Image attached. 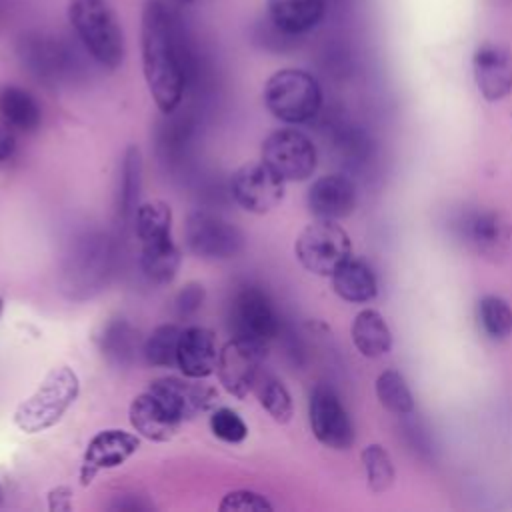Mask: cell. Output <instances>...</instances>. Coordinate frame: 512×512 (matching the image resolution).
Segmentation results:
<instances>
[{
    "label": "cell",
    "mask_w": 512,
    "mask_h": 512,
    "mask_svg": "<svg viewBox=\"0 0 512 512\" xmlns=\"http://www.w3.org/2000/svg\"><path fill=\"white\" fill-rule=\"evenodd\" d=\"M140 50L148 92L160 112L172 114L182 102L194 54L178 14L162 0H148L142 8Z\"/></svg>",
    "instance_id": "1"
},
{
    "label": "cell",
    "mask_w": 512,
    "mask_h": 512,
    "mask_svg": "<svg viewBox=\"0 0 512 512\" xmlns=\"http://www.w3.org/2000/svg\"><path fill=\"white\" fill-rule=\"evenodd\" d=\"M66 14L76 38L96 64L106 70L122 66L124 34L108 0H68Z\"/></svg>",
    "instance_id": "2"
},
{
    "label": "cell",
    "mask_w": 512,
    "mask_h": 512,
    "mask_svg": "<svg viewBox=\"0 0 512 512\" xmlns=\"http://www.w3.org/2000/svg\"><path fill=\"white\" fill-rule=\"evenodd\" d=\"M114 246L106 234L88 232L72 240L60 270V290L72 300L98 294L112 272Z\"/></svg>",
    "instance_id": "3"
},
{
    "label": "cell",
    "mask_w": 512,
    "mask_h": 512,
    "mask_svg": "<svg viewBox=\"0 0 512 512\" xmlns=\"http://www.w3.org/2000/svg\"><path fill=\"white\" fill-rule=\"evenodd\" d=\"M80 392L78 374L70 366H56L40 380L36 390L24 398L12 414L18 430L38 434L62 420Z\"/></svg>",
    "instance_id": "4"
},
{
    "label": "cell",
    "mask_w": 512,
    "mask_h": 512,
    "mask_svg": "<svg viewBox=\"0 0 512 512\" xmlns=\"http://www.w3.org/2000/svg\"><path fill=\"white\" fill-rule=\"evenodd\" d=\"M268 112L286 124L312 120L322 108V88L318 80L298 68L276 70L262 90Z\"/></svg>",
    "instance_id": "5"
},
{
    "label": "cell",
    "mask_w": 512,
    "mask_h": 512,
    "mask_svg": "<svg viewBox=\"0 0 512 512\" xmlns=\"http://www.w3.org/2000/svg\"><path fill=\"white\" fill-rule=\"evenodd\" d=\"M298 262L316 276H332L352 254V244L334 220H314L296 238Z\"/></svg>",
    "instance_id": "6"
},
{
    "label": "cell",
    "mask_w": 512,
    "mask_h": 512,
    "mask_svg": "<svg viewBox=\"0 0 512 512\" xmlns=\"http://www.w3.org/2000/svg\"><path fill=\"white\" fill-rule=\"evenodd\" d=\"M186 248L202 260H230L244 250L242 230L208 210H194L184 224Z\"/></svg>",
    "instance_id": "7"
},
{
    "label": "cell",
    "mask_w": 512,
    "mask_h": 512,
    "mask_svg": "<svg viewBox=\"0 0 512 512\" xmlns=\"http://www.w3.org/2000/svg\"><path fill=\"white\" fill-rule=\"evenodd\" d=\"M228 326L234 338L266 346L278 332V314L270 296L260 286H240L228 308Z\"/></svg>",
    "instance_id": "8"
},
{
    "label": "cell",
    "mask_w": 512,
    "mask_h": 512,
    "mask_svg": "<svg viewBox=\"0 0 512 512\" xmlns=\"http://www.w3.org/2000/svg\"><path fill=\"white\" fill-rule=\"evenodd\" d=\"M316 148L312 140L296 128H280L262 142V162L284 182H300L316 170Z\"/></svg>",
    "instance_id": "9"
},
{
    "label": "cell",
    "mask_w": 512,
    "mask_h": 512,
    "mask_svg": "<svg viewBox=\"0 0 512 512\" xmlns=\"http://www.w3.org/2000/svg\"><path fill=\"white\" fill-rule=\"evenodd\" d=\"M232 198L252 214L274 210L284 198V180L262 160L242 164L230 180Z\"/></svg>",
    "instance_id": "10"
},
{
    "label": "cell",
    "mask_w": 512,
    "mask_h": 512,
    "mask_svg": "<svg viewBox=\"0 0 512 512\" xmlns=\"http://www.w3.org/2000/svg\"><path fill=\"white\" fill-rule=\"evenodd\" d=\"M264 352L266 346L232 336L218 352L216 362V376L222 388L236 398H244L250 390H254L260 378Z\"/></svg>",
    "instance_id": "11"
},
{
    "label": "cell",
    "mask_w": 512,
    "mask_h": 512,
    "mask_svg": "<svg viewBox=\"0 0 512 512\" xmlns=\"http://www.w3.org/2000/svg\"><path fill=\"white\" fill-rule=\"evenodd\" d=\"M308 418L312 434L320 444L334 450H346L354 442V426L338 394L330 386L318 384L312 390Z\"/></svg>",
    "instance_id": "12"
},
{
    "label": "cell",
    "mask_w": 512,
    "mask_h": 512,
    "mask_svg": "<svg viewBox=\"0 0 512 512\" xmlns=\"http://www.w3.org/2000/svg\"><path fill=\"white\" fill-rule=\"evenodd\" d=\"M18 58L44 84L60 82L70 70L68 46L46 32H26L18 38Z\"/></svg>",
    "instance_id": "13"
},
{
    "label": "cell",
    "mask_w": 512,
    "mask_h": 512,
    "mask_svg": "<svg viewBox=\"0 0 512 512\" xmlns=\"http://www.w3.org/2000/svg\"><path fill=\"white\" fill-rule=\"evenodd\" d=\"M148 392H152L180 422L192 420L206 412L216 400V390L202 384L200 378H178L162 376L150 382Z\"/></svg>",
    "instance_id": "14"
},
{
    "label": "cell",
    "mask_w": 512,
    "mask_h": 512,
    "mask_svg": "<svg viewBox=\"0 0 512 512\" xmlns=\"http://www.w3.org/2000/svg\"><path fill=\"white\" fill-rule=\"evenodd\" d=\"M138 448H140L138 434L126 432L122 428H106L96 432L84 450V458L80 466V482L88 486L100 470L122 466L132 454H136Z\"/></svg>",
    "instance_id": "15"
},
{
    "label": "cell",
    "mask_w": 512,
    "mask_h": 512,
    "mask_svg": "<svg viewBox=\"0 0 512 512\" xmlns=\"http://www.w3.org/2000/svg\"><path fill=\"white\" fill-rule=\"evenodd\" d=\"M474 80L488 102L506 98L512 92V54L508 48L484 42L472 56Z\"/></svg>",
    "instance_id": "16"
},
{
    "label": "cell",
    "mask_w": 512,
    "mask_h": 512,
    "mask_svg": "<svg viewBox=\"0 0 512 512\" xmlns=\"http://www.w3.org/2000/svg\"><path fill=\"white\" fill-rule=\"evenodd\" d=\"M464 242L482 258L496 260L502 258L510 242L508 222L492 210H474L468 212L458 222Z\"/></svg>",
    "instance_id": "17"
},
{
    "label": "cell",
    "mask_w": 512,
    "mask_h": 512,
    "mask_svg": "<svg viewBox=\"0 0 512 512\" xmlns=\"http://www.w3.org/2000/svg\"><path fill=\"white\" fill-rule=\"evenodd\" d=\"M356 186L350 178L342 174L320 176L308 190L306 204L314 218L318 220H342L350 216L356 208Z\"/></svg>",
    "instance_id": "18"
},
{
    "label": "cell",
    "mask_w": 512,
    "mask_h": 512,
    "mask_svg": "<svg viewBox=\"0 0 512 512\" xmlns=\"http://www.w3.org/2000/svg\"><path fill=\"white\" fill-rule=\"evenodd\" d=\"M216 336L204 326L182 328L176 352V366L188 378H206L216 372Z\"/></svg>",
    "instance_id": "19"
},
{
    "label": "cell",
    "mask_w": 512,
    "mask_h": 512,
    "mask_svg": "<svg viewBox=\"0 0 512 512\" xmlns=\"http://www.w3.org/2000/svg\"><path fill=\"white\" fill-rule=\"evenodd\" d=\"M128 418L134 432L150 442H168L176 436L180 420L152 394H138L128 408Z\"/></svg>",
    "instance_id": "20"
},
{
    "label": "cell",
    "mask_w": 512,
    "mask_h": 512,
    "mask_svg": "<svg viewBox=\"0 0 512 512\" xmlns=\"http://www.w3.org/2000/svg\"><path fill=\"white\" fill-rule=\"evenodd\" d=\"M326 14V0H266L270 24L288 36H302L314 30Z\"/></svg>",
    "instance_id": "21"
},
{
    "label": "cell",
    "mask_w": 512,
    "mask_h": 512,
    "mask_svg": "<svg viewBox=\"0 0 512 512\" xmlns=\"http://www.w3.org/2000/svg\"><path fill=\"white\" fill-rule=\"evenodd\" d=\"M96 344L110 366L128 368L136 360L138 332L126 318L114 316L102 324Z\"/></svg>",
    "instance_id": "22"
},
{
    "label": "cell",
    "mask_w": 512,
    "mask_h": 512,
    "mask_svg": "<svg viewBox=\"0 0 512 512\" xmlns=\"http://www.w3.org/2000/svg\"><path fill=\"white\" fill-rule=\"evenodd\" d=\"M140 186H142V156L136 146H128L120 166L118 194H116V212L122 226L134 222V214L140 204Z\"/></svg>",
    "instance_id": "23"
},
{
    "label": "cell",
    "mask_w": 512,
    "mask_h": 512,
    "mask_svg": "<svg viewBox=\"0 0 512 512\" xmlns=\"http://www.w3.org/2000/svg\"><path fill=\"white\" fill-rule=\"evenodd\" d=\"M0 118L12 130L34 132L42 122V110L28 90L6 84L0 88Z\"/></svg>",
    "instance_id": "24"
},
{
    "label": "cell",
    "mask_w": 512,
    "mask_h": 512,
    "mask_svg": "<svg viewBox=\"0 0 512 512\" xmlns=\"http://www.w3.org/2000/svg\"><path fill=\"white\" fill-rule=\"evenodd\" d=\"M352 342L366 358H380L392 348V332L376 310H362L352 322Z\"/></svg>",
    "instance_id": "25"
},
{
    "label": "cell",
    "mask_w": 512,
    "mask_h": 512,
    "mask_svg": "<svg viewBox=\"0 0 512 512\" xmlns=\"http://www.w3.org/2000/svg\"><path fill=\"white\" fill-rule=\"evenodd\" d=\"M330 278L334 292L346 302H368L378 292L374 272L360 260L348 258Z\"/></svg>",
    "instance_id": "26"
},
{
    "label": "cell",
    "mask_w": 512,
    "mask_h": 512,
    "mask_svg": "<svg viewBox=\"0 0 512 512\" xmlns=\"http://www.w3.org/2000/svg\"><path fill=\"white\" fill-rule=\"evenodd\" d=\"M180 262L182 256L172 238L140 246V268L154 284H170L178 274Z\"/></svg>",
    "instance_id": "27"
},
{
    "label": "cell",
    "mask_w": 512,
    "mask_h": 512,
    "mask_svg": "<svg viewBox=\"0 0 512 512\" xmlns=\"http://www.w3.org/2000/svg\"><path fill=\"white\" fill-rule=\"evenodd\" d=\"M134 232L142 244H154L172 238V210L162 200H146L138 204L134 214Z\"/></svg>",
    "instance_id": "28"
},
{
    "label": "cell",
    "mask_w": 512,
    "mask_h": 512,
    "mask_svg": "<svg viewBox=\"0 0 512 512\" xmlns=\"http://www.w3.org/2000/svg\"><path fill=\"white\" fill-rule=\"evenodd\" d=\"M476 318L492 340H506L512 334V306L496 294H486L478 300Z\"/></svg>",
    "instance_id": "29"
},
{
    "label": "cell",
    "mask_w": 512,
    "mask_h": 512,
    "mask_svg": "<svg viewBox=\"0 0 512 512\" xmlns=\"http://www.w3.org/2000/svg\"><path fill=\"white\" fill-rule=\"evenodd\" d=\"M182 328L178 324H160L142 344V354L150 366L170 368L176 366V352Z\"/></svg>",
    "instance_id": "30"
},
{
    "label": "cell",
    "mask_w": 512,
    "mask_h": 512,
    "mask_svg": "<svg viewBox=\"0 0 512 512\" xmlns=\"http://www.w3.org/2000/svg\"><path fill=\"white\" fill-rule=\"evenodd\" d=\"M376 396L380 404L392 414H408L414 410V396L404 380V376L396 370H384L376 378Z\"/></svg>",
    "instance_id": "31"
},
{
    "label": "cell",
    "mask_w": 512,
    "mask_h": 512,
    "mask_svg": "<svg viewBox=\"0 0 512 512\" xmlns=\"http://www.w3.org/2000/svg\"><path fill=\"white\" fill-rule=\"evenodd\" d=\"M256 394L262 408L272 416L274 422L286 424L292 420L294 404L288 388L276 376H260L256 382Z\"/></svg>",
    "instance_id": "32"
},
{
    "label": "cell",
    "mask_w": 512,
    "mask_h": 512,
    "mask_svg": "<svg viewBox=\"0 0 512 512\" xmlns=\"http://www.w3.org/2000/svg\"><path fill=\"white\" fill-rule=\"evenodd\" d=\"M362 464L366 470V480L372 492H384L394 482V466L390 454L380 444H370L362 450Z\"/></svg>",
    "instance_id": "33"
},
{
    "label": "cell",
    "mask_w": 512,
    "mask_h": 512,
    "mask_svg": "<svg viewBox=\"0 0 512 512\" xmlns=\"http://www.w3.org/2000/svg\"><path fill=\"white\" fill-rule=\"evenodd\" d=\"M210 430L212 434L228 444H240L248 436V426L242 416L232 408H218L210 416Z\"/></svg>",
    "instance_id": "34"
},
{
    "label": "cell",
    "mask_w": 512,
    "mask_h": 512,
    "mask_svg": "<svg viewBox=\"0 0 512 512\" xmlns=\"http://www.w3.org/2000/svg\"><path fill=\"white\" fill-rule=\"evenodd\" d=\"M218 510L222 512H270L274 504L254 490H232L222 496Z\"/></svg>",
    "instance_id": "35"
},
{
    "label": "cell",
    "mask_w": 512,
    "mask_h": 512,
    "mask_svg": "<svg viewBox=\"0 0 512 512\" xmlns=\"http://www.w3.org/2000/svg\"><path fill=\"white\" fill-rule=\"evenodd\" d=\"M204 302V286L198 282L186 284L176 296V312L180 318H188L200 310Z\"/></svg>",
    "instance_id": "36"
},
{
    "label": "cell",
    "mask_w": 512,
    "mask_h": 512,
    "mask_svg": "<svg viewBox=\"0 0 512 512\" xmlns=\"http://www.w3.org/2000/svg\"><path fill=\"white\" fill-rule=\"evenodd\" d=\"M72 508V488L70 486H56L48 492V510L50 512H68Z\"/></svg>",
    "instance_id": "37"
},
{
    "label": "cell",
    "mask_w": 512,
    "mask_h": 512,
    "mask_svg": "<svg viewBox=\"0 0 512 512\" xmlns=\"http://www.w3.org/2000/svg\"><path fill=\"white\" fill-rule=\"evenodd\" d=\"M110 508L112 510H126V512H136V510H150L152 508V504L150 502H144L140 496H136L134 498V494H126V496H118L116 498V502H112L110 504Z\"/></svg>",
    "instance_id": "38"
},
{
    "label": "cell",
    "mask_w": 512,
    "mask_h": 512,
    "mask_svg": "<svg viewBox=\"0 0 512 512\" xmlns=\"http://www.w3.org/2000/svg\"><path fill=\"white\" fill-rule=\"evenodd\" d=\"M16 148L14 130L0 118V162L8 160Z\"/></svg>",
    "instance_id": "39"
},
{
    "label": "cell",
    "mask_w": 512,
    "mask_h": 512,
    "mask_svg": "<svg viewBox=\"0 0 512 512\" xmlns=\"http://www.w3.org/2000/svg\"><path fill=\"white\" fill-rule=\"evenodd\" d=\"M2 312H4V302H2V298H0V316H2Z\"/></svg>",
    "instance_id": "40"
},
{
    "label": "cell",
    "mask_w": 512,
    "mask_h": 512,
    "mask_svg": "<svg viewBox=\"0 0 512 512\" xmlns=\"http://www.w3.org/2000/svg\"><path fill=\"white\" fill-rule=\"evenodd\" d=\"M180 4H190V2H194V0H178Z\"/></svg>",
    "instance_id": "41"
},
{
    "label": "cell",
    "mask_w": 512,
    "mask_h": 512,
    "mask_svg": "<svg viewBox=\"0 0 512 512\" xmlns=\"http://www.w3.org/2000/svg\"><path fill=\"white\" fill-rule=\"evenodd\" d=\"M0 496H2V490H0Z\"/></svg>",
    "instance_id": "42"
}]
</instances>
